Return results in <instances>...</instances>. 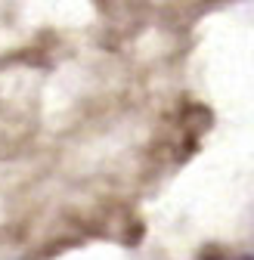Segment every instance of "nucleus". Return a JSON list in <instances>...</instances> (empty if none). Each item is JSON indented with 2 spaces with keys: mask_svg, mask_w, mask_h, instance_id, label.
Here are the masks:
<instances>
[{
  "mask_svg": "<svg viewBox=\"0 0 254 260\" xmlns=\"http://www.w3.org/2000/svg\"><path fill=\"white\" fill-rule=\"evenodd\" d=\"M199 260H236V257H230L224 248H217V245H208V248L199 254Z\"/></svg>",
  "mask_w": 254,
  "mask_h": 260,
  "instance_id": "1",
  "label": "nucleus"
},
{
  "mask_svg": "<svg viewBox=\"0 0 254 260\" xmlns=\"http://www.w3.org/2000/svg\"><path fill=\"white\" fill-rule=\"evenodd\" d=\"M239 260H254V254H245V257H239Z\"/></svg>",
  "mask_w": 254,
  "mask_h": 260,
  "instance_id": "2",
  "label": "nucleus"
}]
</instances>
